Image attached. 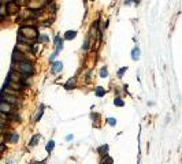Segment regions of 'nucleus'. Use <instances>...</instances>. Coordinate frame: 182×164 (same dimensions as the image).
<instances>
[{
  "label": "nucleus",
  "instance_id": "obj_1",
  "mask_svg": "<svg viewBox=\"0 0 182 164\" xmlns=\"http://www.w3.org/2000/svg\"><path fill=\"white\" fill-rule=\"evenodd\" d=\"M11 70H15V71L21 72L23 77H31L34 74V64L29 59L19 62V63H12L11 62Z\"/></svg>",
  "mask_w": 182,
  "mask_h": 164
},
{
  "label": "nucleus",
  "instance_id": "obj_2",
  "mask_svg": "<svg viewBox=\"0 0 182 164\" xmlns=\"http://www.w3.org/2000/svg\"><path fill=\"white\" fill-rule=\"evenodd\" d=\"M18 33H21L22 36H25L26 38H30V40L36 41V42H37V37L40 34L36 26H21Z\"/></svg>",
  "mask_w": 182,
  "mask_h": 164
},
{
  "label": "nucleus",
  "instance_id": "obj_3",
  "mask_svg": "<svg viewBox=\"0 0 182 164\" xmlns=\"http://www.w3.org/2000/svg\"><path fill=\"white\" fill-rule=\"evenodd\" d=\"M0 100L8 102V104H11L12 107H15V108H19L22 104V98L11 96V94H5V93H0Z\"/></svg>",
  "mask_w": 182,
  "mask_h": 164
},
{
  "label": "nucleus",
  "instance_id": "obj_4",
  "mask_svg": "<svg viewBox=\"0 0 182 164\" xmlns=\"http://www.w3.org/2000/svg\"><path fill=\"white\" fill-rule=\"evenodd\" d=\"M5 5H7L8 16L10 15H16V14L21 11V7L16 4V1H14V0H7V1H5Z\"/></svg>",
  "mask_w": 182,
  "mask_h": 164
},
{
  "label": "nucleus",
  "instance_id": "obj_5",
  "mask_svg": "<svg viewBox=\"0 0 182 164\" xmlns=\"http://www.w3.org/2000/svg\"><path fill=\"white\" fill-rule=\"evenodd\" d=\"M15 49L25 53L26 56H29L30 53H34V45H27V44H22V42H16Z\"/></svg>",
  "mask_w": 182,
  "mask_h": 164
},
{
  "label": "nucleus",
  "instance_id": "obj_6",
  "mask_svg": "<svg viewBox=\"0 0 182 164\" xmlns=\"http://www.w3.org/2000/svg\"><path fill=\"white\" fill-rule=\"evenodd\" d=\"M26 77H23L21 72L15 71V70H10L8 71V75H7V81H14V82H22L23 83V79H25Z\"/></svg>",
  "mask_w": 182,
  "mask_h": 164
},
{
  "label": "nucleus",
  "instance_id": "obj_7",
  "mask_svg": "<svg viewBox=\"0 0 182 164\" xmlns=\"http://www.w3.org/2000/svg\"><path fill=\"white\" fill-rule=\"evenodd\" d=\"M0 112L5 113V115H11V113L15 112V107H12L11 104L3 101V100H0Z\"/></svg>",
  "mask_w": 182,
  "mask_h": 164
},
{
  "label": "nucleus",
  "instance_id": "obj_8",
  "mask_svg": "<svg viewBox=\"0 0 182 164\" xmlns=\"http://www.w3.org/2000/svg\"><path fill=\"white\" fill-rule=\"evenodd\" d=\"M23 60H27V56H26L25 53H22L21 51L14 49L12 55H11V62L12 63H19V62H23Z\"/></svg>",
  "mask_w": 182,
  "mask_h": 164
},
{
  "label": "nucleus",
  "instance_id": "obj_9",
  "mask_svg": "<svg viewBox=\"0 0 182 164\" xmlns=\"http://www.w3.org/2000/svg\"><path fill=\"white\" fill-rule=\"evenodd\" d=\"M5 86L11 87V89H14V90H18V92H23L25 90L26 85L25 83H22V82H14V81H7L5 79Z\"/></svg>",
  "mask_w": 182,
  "mask_h": 164
},
{
  "label": "nucleus",
  "instance_id": "obj_10",
  "mask_svg": "<svg viewBox=\"0 0 182 164\" xmlns=\"http://www.w3.org/2000/svg\"><path fill=\"white\" fill-rule=\"evenodd\" d=\"M18 141H19V134L16 133V131H7V134H5V142L8 144H18Z\"/></svg>",
  "mask_w": 182,
  "mask_h": 164
},
{
  "label": "nucleus",
  "instance_id": "obj_11",
  "mask_svg": "<svg viewBox=\"0 0 182 164\" xmlns=\"http://www.w3.org/2000/svg\"><path fill=\"white\" fill-rule=\"evenodd\" d=\"M53 44H55V51H57L60 53L63 49V46H64V38H62L59 34H56L55 38H53Z\"/></svg>",
  "mask_w": 182,
  "mask_h": 164
},
{
  "label": "nucleus",
  "instance_id": "obj_12",
  "mask_svg": "<svg viewBox=\"0 0 182 164\" xmlns=\"http://www.w3.org/2000/svg\"><path fill=\"white\" fill-rule=\"evenodd\" d=\"M1 93H5V94H11V96H15V97H19V98L23 97V93H22V92L14 90V89H11V87L5 86V85L3 86V89H1Z\"/></svg>",
  "mask_w": 182,
  "mask_h": 164
},
{
  "label": "nucleus",
  "instance_id": "obj_13",
  "mask_svg": "<svg viewBox=\"0 0 182 164\" xmlns=\"http://www.w3.org/2000/svg\"><path fill=\"white\" fill-rule=\"evenodd\" d=\"M63 70V63L60 60H55L53 63H52L51 66V72L53 74V75H57L59 72Z\"/></svg>",
  "mask_w": 182,
  "mask_h": 164
},
{
  "label": "nucleus",
  "instance_id": "obj_14",
  "mask_svg": "<svg viewBox=\"0 0 182 164\" xmlns=\"http://www.w3.org/2000/svg\"><path fill=\"white\" fill-rule=\"evenodd\" d=\"M11 124V120H10V116L5 115V113L0 112V126H4V127H8Z\"/></svg>",
  "mask_w": 182,
  "mask_h": 164
},
{
  "label": "nucleus",
  "instance_id": "obj_15",
  "mask_svg": "<svg viewBox=\"0 0 182 164\" xmlns=\"http://www.w3.org/2000/svg\"><path fill=\"white\" fill-rule=\"evenodd\" d=\"M16 38H18V42H22V44H27V45H34L36 44V41L30 40V38H26L25 36H22L21 33L16 34Z\"/></svg>",
  "mask_w": 182,
  "mask_h": 164
},
{
  "label": "nucleus",
  "instance_id": "obj_16",
  "mask_svg": "<svg viewBox=\"0 0 182 164\" xmlns=\"http://www.w3.org/2000/svg\"><path fill=\"white\" fill-rule=\"evenodd\" d=\"M36 22H37V19H33V18H25V19H22L19 23H21V26H36Z\"/></svg>",
  "mask_w": 182,
  "mask_h": 164
},
{
  "label": "nucleus",
  "instance_id": "obj_17",
  "mask_svg": "<svg viewBox=\"0 0 182 164\" xmlns=\"http://www.w3.org/2000/svg\"><path fill=\"white\" fill-rule=\"evenodd\" d=\"M140 56H141V51H140V48H138V46H134V48L131 49V59H133L134 62H138Z\"/></svg>",
  "mask_w": 182,
  "mask_h": 164
},
{
  "label": "nucleus",
  "instance_id": "obj_18",
  "mask_svg": "<svg viewBox=\"0 0 182 164\" xmlns=\"http://www.w3.org/2000/svg\"><path fill=\"white\" fill-rule=\"evenodd\" d=\"M0 18L1 19H7L8 18V12H7V5H5V3H1L0 4Z\"/></svg>",
  "mask_w": 182,
  "mask_h": 164
},
{
  "label": "nucleus",
  "instance_id": "obj_19",
  "mask_svg": "<svg viewBox=\"0 0 182 164\" xmlns=\"http://www.w3.org/2000/svg\"><path fill=\"white\" fill-rule=\"evenodd\" d=\"M75 37H77V30H67L63 34V38L64 40H74Z\"/></svg>",
  "mask_w": 182,
  "mask_h": 164
},
{
  "label": "nucleus",
  "instance_id": "obj_20",
  "mask_svg": "<svg viewBox=\"0 0 182 164\" xmlns=\"http://www.w3.org/2000/svg\"><path fill=\"white\" fill-rule=\"evenodd\" d=\"M97 153H99L101 157H105V156H107V153H108V145L105 144V145H101V146H99V148H97Z\"/></svg>",
  "mask_w": 182,
  "mask_h": 164
},
{
  "label": "nucleus",
  "instance_id": "obj_21",
  "mask_svg": "<svg viewBox=\"0 0 182 164\" xmlns=\"http://www.w3.org/2000/svg\"><path fill=\"white\" fill-rule=\"evenodd\" d=\"M41 139V135L40 134H36V135H33V138L30 139V142H29V146L30 148H33V146H36L37 144H38V141Z\"/></svg>",
  "mask_w": 182,
  "mask_h": 164
},
{
  "label": "nucleus",
  "instance_id": "obj_22",
  "mask_svg": "<svg viewBox=\"0 0 182 164\" xmlns=\"http://www.w3.org/2000/svg\"><path fill=\"white\" fill-rule=\"evenodd\" d=\"M37 42L47 44V42H49V37H48L47 34H38V37H37Z\"/></svg>",
  "mask_w": 182,
  "mask_h": 164
},
{
  "label": "nucleus",
  "instance_id": "obj_23",
  "mask_svg": "<svg viewBox=\"0 0 182 164\" xmlns=\"http://www.w3.org/2000/svg\"><path fill=\"white\" fill-rule=\"evenodd\" d=\"M94 93H96L97 97H103L104 94H105V89L101 86H97V87H94Z\"/></svg>",
  "mask_w": 182,
  "mask_h": 164
},
{
  "label": "nucleus",
  "instance_id": "obj_24",
  "mask_svg": "<svg viewBox=\"0 0 182 164\" xmlns=\"http://www.w3.org/2000/svg\"><path fill=\"white\" fill-rule=\"evenodd\" d=\"M53 148H55V141H53V139L48 141V142H47V146H45V150H47L48 153H51L52 150H53Z\"/></svg>",
  "mask_w": 182,
  "mask_h": 164
},
{
  "label": "nucleus",
  "instance_id": "obj_25",
  "mask_svg": "<svg viewBox=\"0 0 182 164\" xmlns=\"http://www.w3.org/2000/svg\"><path fill=\"white\" fill-rule=\"evenodd\" d=\"M74 85H75V78H71V79H68L67 83L64 85V89H67V90H70V89H73Z\"/></svg>",
  "mask_w": 182,
  "mask_h": 164
},
{
  "label": "nucleus",
  "instance_id": "obj_26",
  "mask_svg": "<svg viewBox=\"0 0 182 164\" xmlns=\"http://www.w3.org/2000/svg\"><path fill=\"white\" fill-rule=\"evenodd\" d=\"M89 44H90V40H89V37H86V38L83 40V44H82V51L83 52L89 51Z\"/></svg>",
  "mask_w": 182,
  "mask_h": 164
},
{
  "label": "nucleus",
  "instance_id": "obj_27",
  "mask_svg": "<svg viewBox=\"0 0 182 164\" xmlns=\"http://www.w3.org/2000/svg\"><path fill=\"white\" fill-rule=\"evenodd\" d=\"M42 113H44V105H41V108L38 109V112L36 113V118H34V122H38L40 119L42 118Z\"/></svg>",
  "mask_w": 182,
  "mask_h": 164
},
{
  "label": "nucleus",
  "instance_id": "obj_28",
  "mask_svg": "<svg viewBox=\"0 0 182 164\" xmlns=\"http://www.w3.org/2000/svg\"><path fill=\"white\" fill-rule=\"evenodd\" d=\"M114 105H115V107H123V105H125V101H123L120 97H115Z\"/></svg>",
  "mask_w": 182,
  "mask_h": 164
},
{
  "label": "nucleus",
  "instance_id": "obj_29",
  "mask_svg": "<svg viewBox=\"0 0 182 164\" xmlns=\"http://www.w3.org/2000/svg\"><path fill=\"white\" fill-rule=\"evenodd\" d=\"M126 70H127V67H122V68H119V70H118V72H116V77L120 79V78L123 77V74L126 72Z\"/></svg>",
  "mask_w": 182,
  "mask_h": 164
},
{
  "label": "nucleus",
  "instance_id": "obj_30",
  "mask_svg": "<svg viewBox=\"0 0 182 164\" xmlns=\"http://www.w3.org/2000/svg\"><path fill=\"white\" fill-rule=\"evenodd\" d=\"M100 77L101 78L108 77V68H107V67H103V68L100 70Z\"/></svg>",
  "mask_w": 182,
  "mask_h": 164
},
{
  "label": "nucleus",
  "instance_id": "obj_31",
  "mask_svg": "<svg viewBox=\"0 0 182 164\" xmlns=\"http://www.w3.org/2000/svg\"><path fill=\"white\" fill-rule=\"evenodd\" d=\"M57 55H59V52H57V51H53V52H52L51 55H49V57H48L49 63H53V62H55V57H56Z\"/></svg>",
  "mask_w": 182,
  "mask_h": 164
},
{
  "label": "nucleus",
  "instance_id": "obj_32",
  "mask_svg": "<svg viewBox=\"0 0 182 164\" xmlns=\"http://www.w3.org/2000/svg\"><path fill=\"white\" fill-rule=\"evenodd\" d=\"M105 122L108 123V124L111 126V127H114V126H116V119H115V118H107V119H105Z\"/></svg>",
  "mask_w": 182,
  "mask_h": 164
},
{
  "label": "nucleus",
  "instance_id": "obj_33",
  "mask_svg": "<svg viewBox=\"0 0 182 164\" xmlns=\"http://www.w3.org/2000/svg\"><path fill=\"white\" fill-rule=\"evenodd\" d=\"M101 164H112V159H111V157H108V156H105V157H103V161H101Z\"/></svg>",
  "mask_w": 182,
  "mask_h": 164
},
{
  "label": "nucleus",
  "instance_id": "obj_34",
  "mask_svg": "<svg viewBox=\"0 0 182 164\" xmlns=\"http://www.w3.org/2000/svg\"><path fill=\"white\" fill-rule=\"evenodd\" d=\"M8 131V127H4V126H0V135H5Z\"/></svg>",
  "mask_w": 182,
  "mask_h": 164
},
{
  "label": "nucleus",
  "instance_id": "obj_35",
  "mask_svg": "<svg viewBox=\"0 0 182 164\" xmlns=\"http://www.w3.org/2000/svg\"><path fill=\"white\" fill-rule=\"evenodd\" d=\"M73 139H74V135H73V134H68V135H66V141H67V142L73 141Z\"/></svg>",
  "mask_w": 182,
  "mask_h": 164
},
{
  "label": "nucleus",
  "instance_id": "obj_36",
  "mask_svg": "<svg viewBox=\"0 0 182 164\" xmlns=\"http://www.w3.org/2000/svg\"><path fill=\"white\" fill-rule=\"evenodd\" d=\"M5 144V135H0V145Z\"/></svg>",
  "mask_w": 182,
  "mask_h": 164
},
{
  "label": "nucleus",
  "instance_id": "obj_37",
  "mask_svg": "<svg viewBox=\"0 0 182 164\" xmlns=\"http://www.w3.org/2000/svg\"><path fill=\"white\" fill-rule=\"evenodd\" d=\"M135 0H125V5H131V3H134Z\"/></svg>",
  "mask_w": 182,
  "mask_h": 164
},
{
  "label": "nucleus",
  "instance_id": "obj_38",
  "mask_svg": "<svg viewBox=\"0 0 182 164\" xmlns=\"http://www.w3.org/2000/svg\"><path fill=\"white\" fill-rule=\"evenodd\" d=\"M3 20H4V19H1V18H0V22H3Z\"/></svg>",
  "mask_w": 182,
  "mask_h": 164
},
{
  "label": "nucleus",
  "instance_id": "obj_39",
  "mask_svg": "<svg viewBox=\"0 0 182 164\" xmlns=\"http://www.w3.org/2000/svg\"><path fill=\"white\" fill-rule=\"evenodd\" d=\"M0 157H1V154H0Z\"/></svg>",
  "mask_w": 182,
  "mask_h": 164
},
{
  "label": "nucleus",
  "instance_id": "obj_40",
  "mask_svg": "<svg viewBox=\"0 0 182 164\" xmlns=\"http://www.w3.org/2000/svg\"><path fill=\"white\" fill-rule=\"evenodd\" d=\"M0 4H1V1H0Z\"/></svg>",
  "mask_w": 182,
  "mask_h": 164
},
{
  "label": "nucleus",
  "instance_id": "obj_41",
  "mask_svg": "<svg viewBox=\"0 0 182 164\" xmlns=\"http://www.w3.org/2000/svg\"><path fill=\"white\" fill-rule=\"evenodd\" d=\"M92 1H93V0H92Z\"/></svg>",
  "mask_w": 182,
  "mask_h": 164
}]
</instances>
